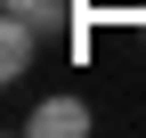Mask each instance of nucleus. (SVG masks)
<instances>
[{
    "label": "nucleus",
    "instance_id": "f03ea898",
    "mask_svg": "<svg viewBox=\"0 0 146 138\" xmlns=\"http://www.w3.org/2000/svg\"><path fill=\"white\" fill-rule=\"evenodd\" d=\"M33 57H41V25H33V16H0V73L25 81Z\"/></svg>",
    "mask_w": 146,
    "mask_h": 138
},
{
    "label": "nucleus",
    "instance_id": "7ed1b4c3",
    "mask_svg": "<svg viewBox=\"0 0 146 138\" xmlns=\"http://www.w3.org/2000/svg\"><path fill=\"white\" fill-rule=\"evenodd\" d=\"M0 16H33V25H49V16H57V0H0Z\"/></svg>",
    "mask_w": 146,
    "mask_h": 138
},
{
    "label": "nucleus",
    "instance_id": "f257e3e1",
    "mask_svg": "<svg viewBox=\"0 0 146 138\" xmlns=\"http://www.w3.org/2000/svg\"><path fill=\"white\" fill-rule=\"evenodd\" d=\"M25 130H33V138H81V130H89V106H81L73 90H57V98H41V106L25 114Z\"/></svg>",
    "mask_w": 146,
    "mask_h": 138
}]
</instances>
